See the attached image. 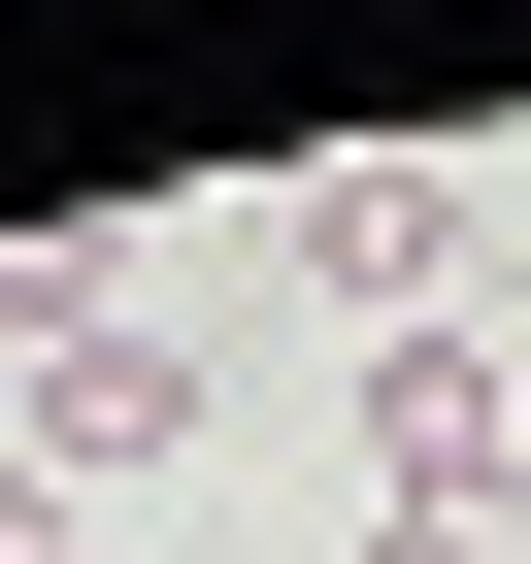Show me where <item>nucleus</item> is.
<instances>
[{
  "label": "nucleus",
  "mask_w": 531,
  "mask_h": 564,
  "mask_svg": "<svg viewBox=\"0 0 531 564\" xmlns=\"http://www.w3.org/2000/svg\"><path fill=\"white\" fill-rule=\"evenodd\" d=\"M0 564H100V498H67V465H0Z\"/></svg>",
  "instance_id": "7ed1b4c3"
},
{
  "label": "nucleus",
  "mask_w": 531,
  "mask_h": 564,
  "mask_svg": "<svg viewBox=\"0 0 531 564\" xmlns=\"http://www.w3.org/2000/svg\"><path fill=\"white\" fill-rule=\"evenodd\" d=\"M366 564H531V531H432V498H399V531H366Z\"/></svg>",
  "instance_id": "20e7f679"
},
{
  "label": "nucleus",
  "mask_w": 531,
  "mask_h": 564,
  "mask_svg": "<svg viewBox=\"0 0 531 564\" xmlns=\"http://www.w3.org/2000/svg\"><path fill=\"white\" fill-rule=\"evenodd\" d=\"M300 265H333V300H399V333H432V265H465V166H333V199H300Z\"/></svg>",
  "instance_id": "f03ea898"
},
{
  "label": "nucleus",
  "mask_w": 531,
  "mask_h": 564,
  "mask_svg": "<svg viewBox=\"0 0 531 564\" xmlns=\"http://www.w3.org/2000/svg\"><path fill=\"white\" fill-rule=\"evenodd\" d=\"M366 465H399L432 531H498V465H531V333H399V366H366Z\"/></svg>",
  "instance_id": "f257e3e1"
}]
</instances>
